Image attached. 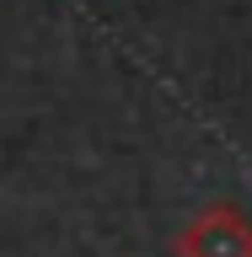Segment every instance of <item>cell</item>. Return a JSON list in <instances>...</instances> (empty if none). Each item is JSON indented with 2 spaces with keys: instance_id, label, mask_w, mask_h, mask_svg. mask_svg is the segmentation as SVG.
Here are the masks:
<instances>
[{
  "instance_id": "cell-1",
  "label": "cell",
  "mask_w": 252,
  "mask_h": 257,
  "mask_svg": "<svg viewBox=\"0 0 252 257\" xmlns=\"http://www.w3.org/2000/svg\"><path fill=\"white\" fill-rule=\"evenodd\" d=\"M172 246L177 257H252V214L241 204H204Z\"/></svg>"
}]
</instances>
